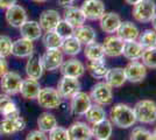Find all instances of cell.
Masks as SVG:
<instances>
[{
  "label": "cell",
  "mask_w": 156,
  "mask_h": 140,
  "mask_svg": "<svg viewBox=\"0 0 156 140\" xmlns=\"http://www.w3.org/2000/svg\"><path fill=\"white\" fill-rule=\"evenodd\" d=\"M110 121L119 128H129L136 124V118L130 107L124 103H118L111 107Z\"/></svg>",
  "instance_id": "6da1fadb"
},
{
  "label": "cell",
  "mask_w": 156,
  "mask_h": 140,
  "mask_svg": "<svg viewBox=\"0 0 156 140\" xmlns=\"http://www.w3.org/2000/svg\"><path fill=\"white\" fill-rule=\"evenodd\" d=\"M136 121L141 124L156 123V103L151 99L139 100L133 107Z\"/></svg>",
  "instance_id": "7a4b0ae2"
},
{
  "label": "cell",
  "mask_w": 156,
  "mask_h": 140,
  "mask_svg": "<svg viewBox=\"0 0 156 140\" xmlns=\"http://www.w3.org/2000/svg\"><path fill=\"white\" fill-rule=\"evenodd\" d=\"M156 14L155 0H142L133 6V19L140 23H148Z\"/></svg>",
  "instance_id": "3957f363"
},
{
  "label": "cell",
  "mask_w": 156,
  "mask_h": 140,
  "mask_svg": "<svg viewBox=\"0 0 156 140\" xmlns=\"http://www.w3.org/2000/svg\"><path fill=\"white\" fill-rule=\"evenodd\" d=\"M90 97L94 104L108 106L113 103V89L105 82H98L92 87Z\"/></svg>",
  "instance_id": "277c9868"
},
{
  "label": "cell",
  "mask_w": 156,
  "mask_h": 140,
  "mask_svg": "<svg viewBox=\"0 0 156 140\" xmlns=\"http://www.w3.org/2000/svg\"><path fill=\"white\" fill-rule=\"evenodd\" d=\"M62 97L58 93L57 89L51 87L41 88L39 95L36 97L37 104L41 107L46 109V110H54L57 109L62 103Z\"/></svg>",
  "instance_id": "5b68a950"
},
{
  "label": "cell",
  "mask_w": 156,
  "mask_h": 140,
  "mask_svg": "<svg viewBox=\"0 0 156 140\" xmlns=\"http://www.w3.org/2000/svg\"><path fill=\"white\" fill-rule=\"evenodd\" d=\"M21 75L16 71L8 70L6 74H4L0 77V89L2 93H6L8 96H15L20 91V87L22 83Z\"/></svg>",
  "instance_id": "8992f818"
},
{
  "label": "cell",
  "mask_w": 156,
  "mask_h": 140,
  "mask_svg": "<svg viewBox=\"0 0 156 140\" xmlns=\"http://www.w3.org/2000/svg\"><path fill=\"white\" fill-rule=\"evenodd\" d=\"M57 91L63 99H71L77 92L80 91L82 85L78 78L69 77V76H62V78L57 83Z\"/></svg>",
  "instance_id": "52a82bcc"
},
{
  "label": "cell",
  "mask_w": 156,
  "mask_h": 140,
  "mask_svg": "<svg viewBox=\"0 0 156 140\" xmlns=\"http://www.w3.org/2000/svg\"><path fill=\"white\" fill-rule=\"evenodd\" d=\"M5 20L8 23V26L13 28H20L28 20L27 9L23 6L15 4L5 11Z\"/></svg>",
  "instance_id": "ba28073f"
},
{
  "label": "cell",
  "mask_w": 156,
  "mask_h": 140,
  "mask_svg": "<svg viewBox=\"0 0 156 140\" xmlns=\"http://www.w3.org/2000/svg\"><path fill=\"white\" fill-rule=\"evenodd\" d=\"M25 127H26V120L23 117H21V114L4 117L0 121V131L1 133L6 135L19 133L25 130Z\"/></svg>",
  "instance_id": "9c48e42d"
},
{
  "label": "cell",
  "mask_w": 156,
  "mask_h": 140,
  "mask_svg": "<svg viewBox=\"0 0 156 140\" xmlns=\"http://www.w3.org/2000/svg\"><path fill=\"white\" fill-rule=\"evenodd\" d=\"M80 9L85 15L86 20H99L106 12V7L103 0H84Z\"/></svg>",
  "instance_id": "30bf717a"
},
{
  "label": "cell",
  "mask_w": 156,
  "mask_h": 140,
  "mask_svg": "<svg viewBox=\"0 0 156 140\" xmlns=\"http://www.w3.org/2000/svg\"><path fill=\"white\" fill-rule=\"evenodd\" d=\"M42 63L44 70L47 71H55L61 68L64 62V54L61 50V48L57 49H46V52L41 56Z\"/></svg>",
  "instance_id": "8fae6325"
},
{
  "label": "cell",
  "mask_w": 156,
  "mask_h": 140,
  "mask_svg": "<svg viewBox=\"0 0 156 140\" xmlns=\"http://www.w3.org/2000/svg\"><path fill=\"white\" fill-rule=\"evenodd\" d=\"M92 105V99L89 93L84 91L77 92L70 99V111L73 116H84L85 112Z\"/></svg>",
  "instance_id": "7c38bea8"
},
{
  "label": "cell",
  "mask_w": 156,
  "mask_h": 140,
  "mask_svg": "<svg viewBox=\"0 0 156 140\" xmlns=\"http://www.w3.org/2000/svg\"><path fill=\"white\" fill-rule=\"evenodd\" d=\"M124 70L126 80L130 83H140L147 77V67L141 61H129Z\"/></svg>",
  "instance_id": "4fadbf2b"
},
{
  "label": "cell",
  "mask_w": 156,
  "mask_h": 140,
  "mask_svg": "<svg viewBox=\"0 0 156 140\" xmlns=\"http://www.w3.org/2000/svg\"><path fill=\"white\" fill-rule=\"evenodd\" d=\"M59 69H61L62 76H69V77H75V78H80L86 71V67L84 63L75 57H71L66 61L64 60Z\"/></svg>",
  "instance_id": "5bb4252c"
},
{
  "label": "cell",
  "mask_w": 156,
  "mask_h": 140,
  "mask_svg": "<svg viewBox=\"0 0 156 140\" xmlns=\"http://www.w3.org/2000/svg\"><path fill=\"white\" fill-rule=\"evenodd\" d=\"M103 48H104L105 56L108 57H119L122 55L125 42L120 38H118L114 34L107 35L103 41Z\"/></svg>",
  "instance_id": "9a60e30c"
},
{
  "label": "cell",
  "mask_w": 156,
  "mask_h": 140,
  "mask_svg": "<svg viewBox=\"0 0 156 140\" xmlns=\"http://www.w3.org/2000/svg\"><path fill=\"white\" fill-rule=\"evenodd\" d=\"M62 20V16L58 13V11L56 9H46L42 13L40 14L39 16V25L42 28L43 33L44 32H50V31H55L56 26L58 25V22Z\"/></svg>",
  "instance_id": "2e32d148"
},
{
  "label": "cell",
  "mask_w": 156,
  "mask_h": 140,
  "mask_svg": "<svg viewBox=\"0 0 156 140\" xmlns=\"http://www.w3.org/2000/svg\"><path fill=\"white\" fill-rule=\"evenodd\" d=\"M25 71H26L27 77L33 78V80L39 81L44 73V67L42 63V59L37 54H33L27 59L26 66H25Z\"/></svg>",
  "instance_id": "e0dca14e"
},
{
  "label": "cell",
  "mask_w": 156,
  "mask_h": 140,
  "mask_svg": "<svg viewBox=\"0 0 156 140\" xmlns=\"http://www.w3.org/2000/svg\"><path fill=\"white\" fill-rule=\"evenodd\" d=\"M100 29L106 34H114L119 28L120 23L122 22L121 16L115 12H105L103 16L99 19Z\"/></svg>",
  "instance_id": "ac0fdd59"
},
{
  "label": "cell",
  "mask_w": 156,
  "mask_h": 140,
  "mask_svg": "<svg viewBox=\"0 0 156 140\" xmlns=\"http://www.w3.org/2000/svg\"><path fill=\"white\" fill-rule=\"evenodd\" d=\"M35 53V46L34 42L30 40H27L20 36L19 39L13 41V49L12 55L18 59H28L30 55Z\"/></svg>",
  "instance_id": "d6986e66"
},
{
  "label": "cell",
  "mask_w": 156,
  "mask_h": 140,
  "mask_svg": "<svg viewBox=\"0 0 156 140\" xmlns=\"http://www.w3.org/2000/svg\"><path fill=\"white\" fill-rule=\"evenodd\" d=\"M68 134L70 140H91V127L84 121H76L68 128Z\"/></svg>",
  "instance_id": "ffe728a7"
},
{
  "label": "cell",
  "mask_w": 156,
  "mask_h": 140,
  "mask_svg": "<svg viewBox=\"0 0 156 140\" xmlns=\"http://www.w3.org/2000/svg\"><path fill=\"white\" fill-rule=\"evenodd\" d=\"M140 29L139 27L132 22V21H122L120 23L119 28L115 32V35L118 38H120L124 42L127 41H136L139 39V35H140Z\"/></svg>",
  "instance_id": "44dd1931"
},
{
  "label": "cell",
  "mask_w": 156,
  "mask_h": 140,
  "mask_svg": "<svg viewBox=\"0 0 156 140\" xmlns=\"http://www.w3.org/2000/svg\"><path fill=\"white\" fill-rule=\"evenodd\" d=\"M19 32L21 38L27 39V40H30L33 42L40 40L41 36H42V34H43V31L40 27L39 22L35 20H27L19 28Z\"/></svg>",
  "instance_id": "7402d4cb"
},
{
  "label": "cell",
  "mask_w": 156,
  "mask_h": 140,
  "mask_svg": "<svg viewBox=\"0 0 156 140\" xmlns=\"http://www.w3.org/2000/svg\"><path fill=\"white\" fill-rule=\"evenodd\" d=\"M40 90H41V85H40L39 81L27 77V78L22 80L19 93L22 96V98H25V99L34 100L36 99Z\"/></svg>",
  "instance_id": "603a6c76"
},
{
  "label": "cell",
  "mask_w": 156,
  "mask_h": 140,
  "mask_svg": "<svg viewBox=\"0 0 156 140\" xmlns=\"http://www.w3.org/2000/svg\"><path fill=\"white\" fill-rule=\"evenodd\" d=\"M63 19L65 21H68L71 26L79 27L82 25H84L86 18L83 14L80 7H77L75 5H70L68 7H64V11H63Z\"/></svg>",
  "instance_id": "cb8c5ba5"
},
{
  "label": "cell",
  "mask_w": 156,
  "mask_h": 140,
  "mask_svg": "<svg viewBox=\"0 0 156 140\" xmlns=\"http://www.w3.org/2000/svg\"><path fill=\"white\" fill-rule=\"evenodd\" d=\"M104 82L107 83L112 89L121 88L127 82L126 75H125L124 68H111L107 70V73L104 77Z\"/></svg>",
  "instance_id": "d4e9b609"
},
{
  "label": "cell",
  "mask_w": 156,
  "mask_h": 140,
  "mask_svg": "<svg viewBox=\"0 0 156 140\" xmlns=\"http://www.w3.org/2000/svg\"><path fill=\"white\" fill-rule=\"evenodd\" d=\"M73 36L77 39L83 46H86L89 43H92L97 40V33L94 31V28L89 25H82L79 27L75 28Z\"/></svg>",
  "instance_id": "484cf974"
},
{
  "label": "cell",
  "mask_w": 156,
  "mask_h": 140,
  "mask_svg": "<svg viewBox=\"0 0 156 140\" xmlns=\"http://www.w3.org/2000/svg\"><path fill=\"white\" fill-rule=\"evenodd\" d=\"M92 138L96 140H108L113 132V124L108 119H105L98 124L92 125Z\"/></svg>",
  "instance_id": "4316f807"
},
{
  "label": "cell",
  "mask_w": 156,
  "mask_h": 140,
  "mask_svg": "<svg viewBox=\"0 0 156 140\" xmlns=\"http://www.w3.org/2000/svg\"><path fill=\"white\" fill-rule=\"evenodd\" d=\"M11 97L12 96H8L6 93H0V114L2 117H11V116L20 114L15 102Z\"/></svg>",
  "instance_id": "83f0119b"
},
{
  "label": "cell",
  "mask_w": 156,
  "mask_h": 140,
  "mask_svg": "<svg viewBox=\"0 0 156 140\" xmlns=\"http://www.w3.org/2000/svg\"><path fill=\"white\" fill-rule=\"evenodd\" d=\"M143 53V47L139 43V41H127L124 45L122 55L128 61H140Z\"/></svg>",
  "instance_id": "f1b7e54d"
},
{
  "label": "cell",
  "mask_w": 156,
  "mask_h": 140,
  "mask_svg": "<svg viewBox=\"0 0 156 140\" xmlns=\"http://www.w3.org/2000/svg\"><path fill=\"white\" fill-rule=\"evenodd\" d=\"M86 69H87L89 74L96 80H104L105 75L108 70L105 59L97 61H89L86 64Z\"/></svg>",
  "instance_id": "f546056e"
},
{
  "label": "cell",
  "mask_w": 156,
  "mask_h": 140,
  "mask_svg": "<svg viewBox=\"0 0 156 140\" xmlns=\"http://www.w3.org/2000/svg\"><path fill=\"white\" fill-rule=\"evenodd\" d=\"M83 52H84L85 59L87 61H97L105 59V52L103 45L98 43L97 41L86 45L83 49Z\"/></svg>",
  "instance_id": "4dcf8cb0"
},
{
  "label": "cell",
  "mask_w": 156,
  "mask_h": 140,
  "mask_svg": "<svg viewBox=\"0 0 156 140\" xmlns=\"http://www.w3.org/2000/svg\"><path fill=\"white\" fill-rule=\"evenodd\" d=\"M82 49H83V45L75 36H70V38L64 39L62 42V46H61V50L63 52V54L68 55V56H71V57L77 56L78 54L82 52Z\"/></svg>",
  "instance_id": "1f68e13d"
},
{
  "label": "cell",
  "mask_w": 156,
  "mask_h": 140,
  "mask_svg": "<svg viewBox=\"0 0 156 140\" xmlns=\"http://www.w3.org/2000/svg\"><path fill=\"white\" fill-rule=\"evenodd\" d=\"M85 118L86 120L92 124V125H94V124H98V123H100V121H103V120L107 119L106 117H107V113H106V111H105L104 106H101V105H98V104H92L91 106L89 107V110L85 112Z\"/></svg>",
  "instance_id": "d6a6232c"
},
{
  "label": "cell",
  "mask_w": 156,
  "mask_h": 140,
  "mask_svg": "<svg viewBox=\"0 0 156 140\" xmlns=\"http://www.w3.org/2000/svg\"><path fill=\"white\" fill-rule=\"evenodd\" d=\"M57 125L58 123H57L56 117L50 112H42L37 118V126H39V130H41L42 132L49 133Z\"/></svg>",
  "instance_id": "836d02e7"
},
{
  "label": "cell",
  "mask_w": 156,
  "mask_h": 140,
  "mask_svg": "<svg viewBox=\"0 0 156 140\" xmlns=\"http://www.w3.org/2000/svg\"><path fill=\"white\" fill-rule=\"evenodd\" d=\"M42 39V43L46 49H57L61 48L63 39L59 36L58 34L55 31H50V32H44L41 36Z\"/></svg>",
  "instance_id": "e575fe53"
},
{
  "label": "cell",
  "mask_w": 156,
  "mask_h": 140,
  "mask_svg": "<svg viewBox=\"0 0 156 140\" xmlns=\"http://www.w3.org/2000/svg\"><path fill=\"white\" fill-rule=\"evenodd\" d=\"M137 41L143 47V49L156 47V32L153 28L144 29L142 33H140Z\"/></svg>",
  "instance_id": "d590c367"
},
{
  "label": "cell",
  "mask_w": 156,
  "mask_h": 140,
  "mask_svg": "<svg viewBox=\"0 0 156 140\" xmlns=\"http://www.w3.org/2000/svg\"><path fill=\"white\" fill-rule=\"evenodd\" d=\"M141 62L149 69H156V47L143 49Z\"/></svg>",
  "instance_id": "8d00e7d4"
},
{
  "label": "cell",
  "mask_w": 156,
  "mask_h": 140,
  "mask_svg": "<svg viewBox=\"0 0 156 140\" xmlns=\"http://www.w3.org/2000/svg\"><path fill=\"white\" fill-rule=\"evenodd\" d=\"M13 49V40L5 34H0V56L7 59L12 55Z\"/></svg>",
  "instance_id": "74e56055"
},
{
  "label": "cell",
  "mask_w": 156,
  "mask_h": 140,
  "mask_svg": "<svg viewBox=\"0 0 156 140\" xmlns=\"http://www.w3.org/2000/svg\"><path fill=\"white\" fill-rule=\"evenodd\" d=\"M55 32L58 34L59 36L64 40L66 38H70V36H73V32H75V27L71 26L68 21H65L64 19L58 22V25L55 28Z\"/></svg>",
  "instance_id": "f35d334b"
},
{
  "label": "cell",
  "mask_w": 156,
  "mask_h": 140,
  "mask_svg": "<svg viewBox=\"0 0 156 140\" xmlns=\"http://www.w3.org/2000/svg\"><path fill=\"white\" fill-rule=\"evenodd\" d=\"M129 140H153L151 132L144 127L137 126L134 127L133 131L130 132Z\"/></svg>",
  "instance_id": "ab89813d"
},
{
  "label": "cell",
  "mask_w": 156,
  "mask_h": 140,
  "mask_svg": "<svg viewBox=\"0 0 156 140\" xmlns=\"http://www.w3.org/2000/svg\"><path fill=\"white\" fill-rule=\"evenodd\" d=\"M48 140H70L69 134H68V128L57 125L54 130L49 132Z\"/></svg>",
  "instance_id": "60d3db41"
},
{
  "label": "cell",
  "mask_w": 156,
  "mask_h": 140,
  "mask_svg": "<svg viewBox=\"0 0 156 140\" xmlns=\"http://www.w3.org/2000/svg\"><path fill=\"white\" fill-rule=\"evenodd\" d=\"M26 140H48V134L41 130H33L27 134Z\"/></svg>",
  "instance_id": "b9f144b4"
},
{
  "label": "cell",
  "mask_w": 156,
  "mask_h": 140,
  "mask_svg": "<svg viewBox=\"0 0 156 140\" xmlns=\"http://www.w3.org/2000/svg\"><path fill=\"white\" fill-rule=\"evenodd\" d=\"M9 69H8V62L6 61L5 57H2V56H0V77L4 75V74H6Z\"/></svg>",
  "instance_id": "7bdbcfd3"
},
{
  "label": "cell",
  "mask_w": 156,
  "mask_h": 140,
  "mask_svg": "<svg viewBox=\"0 0 156 140\" xmlns=\"http://www.w3.org/2000/svg\"><path fill=\"white\" fill-rule=\"evenodd\" d=\"M16 1L18 0H0V9H5L6 11L7 8L15 5Z\"/></svg>",
  "instance_id": "ee69618b"
},
{
  "label": "cell",
  "mask_w": 156,
  "mask_h": 140,
  "mask_svg": "<svg viewBox=\"0 0 156 140\" xmlns=\"http://www.w3.org/2000/svg\"><path fill=\"white\" fill-rule=\"evenodd\" d=\"M57 4H58L61 7H68L70 5H73L75 4V0H57Z\"/></svg>",
  "instance_id": "f6af8a7d"
},
{
  "label": "cell",
  "mask_w": 156,
  "mask_h": 140,
  "mask_svg": "<svg viewBox=\"0 0 156 140\" xmlns=\"http://www.w3.org/2000/svg\"><path fill=\"white\" fill-rule=\"evenodd\" d=\"M125 2L127 4V5H130V6H134V5H136L137 2H140V1H142V0H124Z\"/></svg>",
  "instance_id": "bcb514c9"
},
{
  "label": "cell",
  "mask_w": 156,
  "mask_h": 140,
  "mask_svg": "<svg viewBox=\"0 0 156 140\" xmlns=\"http://www.w3.org/2000/svg\"><path fill=\"white\" fill-rule=\"evenodd\" d=\"M150 22H151V27H153V29L156 32V14H155V16L153 18V20L150 21Z\"/></svg>",
  "instance_id": "7dc6e473"
},
{
  "label": "cell",
  "mask_w": 156,
  "mask_h": 140,
  "mask_svg": "<svg viewBox=\"0 0 156 140\" xmlns=\"http://www.w3.org/2000/svg\"><path fill=\"white\" fill-rule=\"evenodd\" d=\"M30 1L35 2V4H46V2H48L49 0H30Z\"/></svg>",
  "instance_id": "c3c4849f"
},
{
  "label": "cell",
  "mask_w": 156,
  "mask_h": 140,
  "mask_svg": "<svg viewBox=\"0 0 156 140\" xmlns=\"http://www.w3.org/2000/svg\"><path fill=\"white\" fill-rule=\"evenodd\" d=\"M151 138H153V140H156V127H155V130L151 132Z\"/></svg>",
  "instance_id": "681fc988"
},
{
  "label": "cell",
  "mask_w": 156,
  "mask_h": 140,
  "mask_svg": "<svg viewBox=\"0 0 156 140\" xmlns=\"http://www.w3.org/2000/svg\"><path fill=\"white\" fill-rule=\"evenodd\" d=\"M0 134H1V131H0Z\"/></svg>",
  "instance_id": "f907efd6"
},
{
  "label": "cell",
  "mask_w": 156,
  "mask_h": 140,
  "mask_svg": "<svg viewBox=\"0 0 156 140\" xmlns=\"http://www.w3.org/2000/svg\"><path fill=\"white\" fill-rule=\"evenodd\" d=\"M108 140H110V139H108Z\"/></svg>",
  "instance_id": "816d5d0a"
}]
</instances>
